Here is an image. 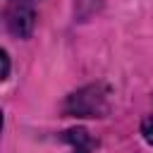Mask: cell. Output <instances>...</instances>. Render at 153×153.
<instances>
[{"mask_svg": "<svg viewBox=\"0 0 153 153\" xmlns=\"http://www.w3.org/2000/svg\"><path fill=\"white\" fill-rule=\"evenodd\" d=\"M105 100H108V91L100 84H93L72 93L65 103V112L74 117H100L105 112Z\"/></svg>", "mask_w": 153, "mask_h": 153, "instance_id": "obj_1", "label": "cell"}, {"mask_svg": "<svg viewBox=\"0 0 153 153\" xmlns=\"http://www.w3.org/2000/svg\"><path fill=\"white\" fill-rule=\"evenodd\" d=\"M7 22H10V29L19 36H29L31 26H33V12L26 10V7H17L7 14Z\"/></svg>", "mask_w": 153, "mask_h": 153, "instance_id": "obj_2", "label": "cell"}, {"mask_svg": "<svg viewBox=\"0 0 153 153\" xmlns=\"http://www.w3.org/2000/svg\"><path fill=\"white\" fill-rule=\"evenodd\" d=\"M62 139L72 143V151L74 153H86L91 148V139H88V131L86 129H69V131L62 134Z\"/></svg>", "mask_w": 153, "mask_h": 153, "instance_id": "obj_3", "label": "cell"}, {"mask_svg": "<svg viewBox=\"0 0 153 153\" xmlns=\"http://www.w3.org/2000/svg\"><path fill=\"white\" fill-rule=\"evenodd\" d=\"M141 134H143L146 143H151V146H153V115H151V117H146V120L141 122Z\"/></svg>", "mask_w": 153, "mask_h": 153, "instance_id": "obj_4", "label": "cell"}, {"mask_svg": "<svg viewBox=\"0 0 153 153\" xmlns=\"http://www.w3.org/2000/svg\"><path fill=\"white\" fill-rule=\"evenodd\" d=\"M7 74H10V57L5 50H0V81L7 79Z\"/></svg>", "mask_w": 153, "mask_h": 153, "instance_id": "obj_5", "label": "cell"}, {"mask_svg": "<svg viewBox=\"0 0 153 153\" xmlns=\"http://www.w3.org/2000/svg\"><path fill=\"white\" fill-rule=\"evenodd\" d=\"M0 129H2V112H0Z\"/></svg>", "mask_w": 153, "mask_h": 153, "instance_id": "obj_6", "label": "cell"}]
</instances>
